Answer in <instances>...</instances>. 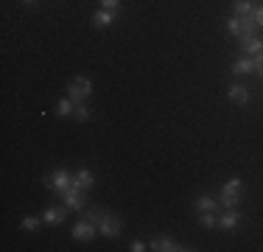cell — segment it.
<instances>
[{
	"mask_svg": "<svg viewBox=\"0 0 263 252\" xmlns=\"http://www.w3.org/2000/svg\"><path fill=\"white\" fill-rule=\"evenodd\" d=\"M241 193H243V182L238 179V176H233V179L224 182L221 193H218V205L221 207H238V202H241Z\"/></svg>",
	"mask_w": 263,
	"mask_h": 252,
	"instance_id": "cell-1",
	"label": "cell"
},
{
	"mask_svg": "<svg viewBox=\"0 0 263 252\" xmlns=\"http://www.w3.org/2000/svg\"><path fill=\"white\" fill-rule=\"evenodd\" d=\"M90 93H92V81L87 79V76H76V79L70 81V87H67V98L76 106L84 104V101L90 98Z\"/></svg>",
	"mask_w": 263,
	"mask_h": 252,
	"instance_id": "cell-2",
	"label": "cell"
},
{
	"mask_svg": "<svg viewBox=\"0 0 263 252\" xmlns=\"http://www.w3.org/2000/svg\"><path fill=\"white\" fill-rule=\"evenodd\" d=\"M45 185L51 188V191H56L62 196V193L67 191V188L73 185V174L67 171V168H56V171L51 174V176H45Z\"/></svg>",
	"mask_w": 263,
	"mask_h": 252,
	"instance_id": "cell-3",
	"label": "cell"
},
{
	"mask_svg": "<svg viewBox=\"0 0 263 252\" xmlns=\"http://www.w3.org/2000/svg\"><path fill=\"white\" fill-rule=\"evenodd\" d=\"M62 202H65L70 210L84 213V207H87V191H84V188H79V185H70L65 193H62Z\"/></svg>",
	"mask_w": 263,
	"mask_h": 252,
	"instance_id": "cell-4",
	"label": "cell"
},
{
	"mask_svg": "<svg viewBox=\"0 0 263 252\" xmlns=\"http://www.w3.org/2000/svg\"><path fill=\"white\" fill-rule=\"evenodd\" d=\"M121 230H123V222L118 216H112V213H104V219L98 222V232L106 236V238H118Z\"/></svg>",
	"mask_w": 263,
	"mask_h": 252,
	"instance_id": "cell-5",
	"label": "cell"
},
{
	"mask_svg": "<svg viewBox=\"0 0 263 252\" xmlns=\"http://www.w3.org/2000/svg\"><path fill=\"white\" fill-rule=\"evenodd\" d=\"M96 227H98V224L87 222V219L81 216L79 222L73 224V238H76V241H92V236H96Z\"/></svg>",
	"mask_w": 263,
	"mask_h": 252,
	"instance_id": "cell-6",
	"label": "cell"
},
{
	"mask_svg": "<svg viewBox=\"0 0 263 252\" xmlns=\"http://www.w3.org/2000/svg\"><path fill=\"white\" fill-rule=\"evenodd\" d=\"M148 247H152L154 252H185L187 247H182V244H174L168 236H154L152 241H148Z\"/></svg>",
	"mask_w": 263,
	"mask_h": 252,
	"instance_id": "cell-7",
	"label": "cell"
},
{
	"mask_svg": "<svg viewBox=\"0 0 263 252\" xmlns=\"http://www.w3.org/2000/svg\"><path fill=\"white\" fill-rule=\"evenodd\" d=\"M238 224H241V213H238L235 207H230L224 216H218V230H224V232H233Z\"/></svg>",
	"mask_w": 263,
	"mask_h": 252,
	"instance_id": "cell-8",
	"label": "cell"
},
{
	"mask_svg": "<svg viewBox=\"0 0 263 252\" xmlns=\"http://www.w3.org/2000/svg\"><path fill=\"white\" fill-rule=\"evenodd\" d=\"M227 98L233 101V104H238V106H247L249 104V90H247V87H241V84H233L227 90Z\"/></svg>",
	"mask_w": 263,
	"mask_h": 252,
	"instance_id": "cell-9",
	"label": "cell"
},
{
	"mask_svg": "<svg viewBox=\"0 0 263 252\" xmlns=\"http://www.w3.org/2000/svg\"><path fill=\"white\" fill-rule=\"evenodd\" d=\"M67 210H70L67 205L65 207H48L45 216H42V222H45V224H62L67 219Z\"/></svg>",
	"mask_w": 263,
	"mask_h": 252,
	"instance_id": "cell-10",
	"label": "cell"
},
{
	"mask_svg": "<svg viewBox=\"0 0 263 252\" xmlns=\"http://www.w3.org/2000/svg\"><path fill=\"white\" fill-rule=\"evenodd\" d=\"M230 70H233L235 76H249V73H255V62H252V56H241V59H235Z\"/></svg>",
	"mask_w": 263,
	"mask_h": 252,
	"instance_id": "cell-11",
	"label": "cell"
},
{
	"mask_svg": "<svg viewBox=\"0 0 263 252\" xmlns=\"http://www.w3.org/2000/svg\"><path fill=\"white\" fill-rule=\"evenodd\" d=\"M92 182H96V176H92L90 168H81V171L73 174V185L84 188V191H90V188H92Z\"/></svg>",
	"mask_w": 263,
	"mask_h": 252,
	"instance_id": "cell-12",
	"label": "cell"
},
{
	"mask_svg": "<svg viewBox=\"0 0 263 252\" xmlns=\"http://www.w3.org/2000/svg\"><path fill=\"white\" fill-rule=\"evenodd\" d=\"M115 14L118 11H112V9H101L96 17H92V23H96V28H109V25L115 23Z\"/></svg>",
	"mask_w": 263,
	"mask_h": 252,
	"instance_id": "cell-13",
	"label": "cell"
},
{
	"mask_svg": "<svg viewBox=\"0 0 263 252\" xmlns=\"http://www.w3.org/2000/svg\"><path fill=\"white\" fill-rule=\"evenodd\" d=\"M255 11V0H233V14L235 17H249Z\"/></svg>",
	"mask_w": 263,
	"mask_h": 252,
	"instance_id": "cell-14",
	"label": "cell"
},
{
	"mask_svg": "<svg viewBox=\"0 0 263 252\" xmlns=\"http://www.w3.org/2000/svg\"><path fill=\"white\" fill-rule=\"evenodd\" d=\"M218 207V199L216 196H210V193H202V196L196 199V210L199 213H204V210H216Z\"/></svg>",
	"mask_w": 263,
	"mask_h": 252,
	"instance_id": "cell-15",
	"label": "cell"
},
{
	"mask_svg": "<svg viewBox=\"0 0 263 252\" xmlns=\"http://www.w3.org/2000/svg\"><path fill=\"white\" fill-rule=\"evenodd\" d=\"M241 50H243L247 56H255V53H260V50H263V40H260V37H252V40L241 42Z\"/></svg>",
	"mask_w": 263,
	"mask_h": 252,
	"instance_id": "cell-16",
	"label": "cell"
},
{
	"mask_svg": "<svg viewBox=\"0 0 263 252\" xmlns=\"http://www.w3.org/2000/svg\"><path fill=\"white\" fill-rule=\"evenodd\" d=\"M73 112H76V104H73L70 98H59V104H56V115L59 118H67V115H73Z\"/></svg>",
	"mask_w": 263,
	"mask_h": 252,
	"instance_id": "cell-17",
	"label": "cell"
},
{
	"mask_svg": "<svg viewBox=\"0 0 263 252\" xmlns=\"http://www.w3.org/2000/svg\"><path fill=\"white\" fill-rule=\"evenodd\" d=\"M84 219H87V222H92V224H98L104 219V210L98 205H87L84 207Z\"/></svg>",
	"mask_w": 263,
	"mask_h": 252,
	"instance_id": "cell-18",
	"label": "cell"
},
{
	"mask_svg": "<svg viewBox=\"0 0 263 252\" xmlns=\"http://www.w3.org/2000/svg\"><path fill=\"white\" fill-rule=\"evenodd\" d=\"M199 224H202L204 230H213V227H218V216L213 210H204L202 216H199Z\"/></svg>",
	"mask_w": 263,
	"mask_h": 252,
	"instance_id": "cell-19",
	"label": "cell"
},
{
	"mask_svg": "<svg viewBox=\"0 0 263 252\" xmlns=\"http://www.w3.org/2000/svg\"><path fill=\"white\" fill-rule=\"evenodd\" d=\"M224 28H227V34L230 37H235V40H238V37H241V17H230V20L227 23H224Z\"/></svg>",
	"mask_w": 263,
	"mask_h": 252,
	"instance_id": "cell-20",
	"label": "cell"
},
{
	"mask_svg": "<svg viewBox=\"0 0 263 252\" xmlns=\"http://www.w3.org/2000/svg\"><path fill=\"white\" fill-rule=\"evenodd\" d=\"M40 224H45V222H40L36 216H26L20 222V230H26V232H34V230H40Z\"/></svg>",
	"mask_w": 263,
	"mask_h": 252,
	"instance_id": "cell-21",
	"label": "cell"
},
{
	"mask_svg": "<svg viewBox=\"0 0 263 252\" xmlns=\"http://www.w3.org/2000/svg\"><path fill=\"white\" fill-rule=\"evenodd\" d=\"M90 115H92V112H90V106H87V104H79L76 112H73V118H76L79 123H87V121H90Z\"/></svg>",
	"mask_w": 263,
	"mask_h": 252,
	"instance_id": "cell-22",
	"label": "cell"
},
{
	"mask_svg": "<svg viewBox=\"0 0 263 252\" xmlns=\"http://www.w3.org/2000/svg\"><path fill=\"white\" fill-rule=\"evenodd\" d=\"M252 20H255V23H258L260 28H263V3H260V6H255V11H252Z\"/></svg>",
	"mask_w": 263,
	"mask_h": 252,
	"instance_id": "cell-23",
	"label": "cell"
},
{
	"mask_svg": "<svg viewBox=\"0 0 263 252\" xmlns=\"http://www.w3.org/2000/svg\"><path fill=\"white\" fill-rule=\"evenodd\" d=\"M101 9H112V11H118V9H121V0H101Z\"/></svg>",
	"mask_w": 263,
	"mask_h": 252,
	"instance_id": "cell-24",
	"label": "cell"
},
{
	"mask_svg": "<svg viewBox=\"0 0 263 252\" xmlns=\"http://www.w3.org/2000/svg\"><path fill=\"white\" fill-rule=\"evenodd\" d=\"M146 247H148V244H143L140 238H135V241L129 244V249H132V252H143V249H146Z\"/></svg>",
	"mask_w": 263,
	"mask_h": 252,
	"instance_id": "cell-25",
	"label": "cell"
},
{
	"mask_svg": "<svg viewBox=\"0 0 263 252\" xmlns=\"http://www.w3.org/2000/svg\"><path fill=\"white\" fill-rule=\"evenodd\" d=\"M252 62H255V70H258V67H263V50H260V53H255V56H252Z\"/></svg>",
	"mask_w": 263,
	"mask_h": 252,
	"instance_id": "cell-26",
	"label": "cell"
},
{
	"mask_svg": "<svg viewBox=\"0 0 263 252\" xmlns=\"http://www.w3.org/2000/svg\"><path fill=\"white\" fill-rule=\"evenodd\" d=\"M23 3H26V6H34V3H36V0H23Z\"/></svg>",
	"mask_w": 263,
	"mask_h": 252,
	"instance_id": "cell-27",
	"label": "cell"
},
{
	"mask_svg": "<svg viewBox=\"0 0 263 252\" xmlns=\"http://www.w3.org/2000/svg\"><path fill=\"white\" fill-rule=\"evenodd\" d=\"M255 73H258V76H260V79H263V67H258V70H255Z\"/></svg>",
	"mask_w": 263,
	"mask_h": 252,
	"instance_id": "cell-28",
	"label": "cell"
}]
</instances>
